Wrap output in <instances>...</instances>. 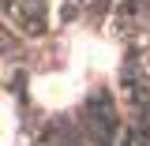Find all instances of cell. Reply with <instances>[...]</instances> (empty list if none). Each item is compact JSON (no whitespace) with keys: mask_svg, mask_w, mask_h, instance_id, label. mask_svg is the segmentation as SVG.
Returning a JSON list of instances; mask_svg holds the SVG:
<instances>
[{"mask_svg":"<svg viewBox=\"0 0 150 146\" xmlns=\"http://www.w3.org/2000/svg\"><path fill=\"white\" fill-rule=\"evenodd\" d=\"M11 139H15V109L0 101V146H11Z\"/></svg>","mask_w":150,"mask_h":146,"instance_id":"1","label":"cell"}]
</instances>
